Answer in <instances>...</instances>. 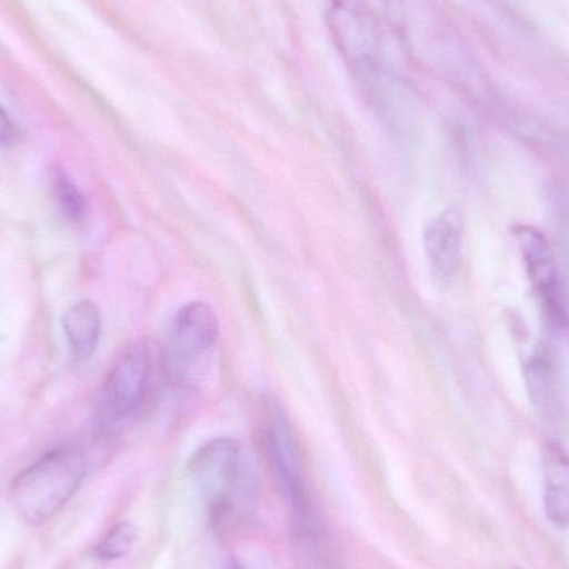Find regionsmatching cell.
<instances>
[{
	"instance_id": "cell-1",
	"label": "cell",
	"mask_w": 569,
	"mask_h": 569,
	"mask_svg": "<svg viewBox=\"0 0 569 569\" xmlns=\"http://www.w3.org/2000/svg\"><path fill=\"white\" fill-rule=\"evenodd\" d=\"M325 22L368 106L395 136L410 137L417 126L415 103L390 62L387 33L373 7L365 0H328Z\"/></svg>"
},
{
	"instance_id": "cell-2",
	"label": "cell",
	"mask_w": 569,
	"mask_h": 569,
	"mask_svg": "<svg viewBox=\"0 0 569 569\" xmlns=\"http://www.w3.org/2000/svg\"><path fill=\"white\" fill-rule=\"evenodd\" d=\"M82 448L62 445L37 458L10 483V505L29 527H42L56 518L76 497L86 480Z\"/></svg>"
},
{
	"instance_id": "cell-3",
	"label": "cell",
	"mask_w": 569,
	"mask_h": 569,
	"mask_svg": "<svg viewBox=\"0 0 569 569\" xmlns=\"http://www.w3.org/2000/svg\"><path fill=\"white\" fill-rule=\"evenodd\" d=\"M219 340V318L206 301L180 308L167 330L162 368L173 387H189L199 378L207 357Z\"/></svg>"
},
{
	"instance_id": "cell-4",
	"label": "cell",
	"mask_w": 569,
	"mask_h": 569,
	"mask_svg": "<svg viewBox=\"0 0 569 569\" xmlns=\"http://www.w3.org/2000/svg\"><path fill=\"white\" fill-rule=\"evenodd\" d=\"M152 358L146 343H136L119 358L100 387L96 401V427L110 437L137 413L149 387Z\"/></svg>"
},
{
	"instance_id": "cell-5",
	"label": "cell",
	"mask_w": 569,
	"mask_h": 569,
	"mask_svg": "<svg viewBox=\"0 0 569 569\" xmlns=\"http://www.w3.org/2000/svg\"><path fill=\"white\" fill-rule=\"evenodd\" d=\"M190 473L210 500V518L217 528L229 523L237 510L236 498L247 495L239 443L230 438H216L203 445L190 460Z\"/></svg>"
},
{
	"instance_id": "cell-6",
	"label": "cell",
	"mask_w": 569,
	"mask_h": 569,
	"mask_svg": "<svg viewBox=\"0 0 569 569\" xmlns=\"http://www.w3.org/2000/svg\"><path fill=\"white\" fill-rule=\"evenodd\" d=\"M518 250L528 283L537 297L541 310L550 320L561 323L567 318V290L561 277L560 262L553 247L543 232L531 226H520L513 230Z\"/></svg>"
},
{
	"instance_id": "cell-7",
	"label": "cell",
	"mask_w": 569,
	"mask_h": 569,
	"mask_svg": "<svg viewBox=\"0 0 569 569\" xmlns=\"http://www.w3.org/2000/svg\"><path fill=\"white\" fill-rule=\"evenodd\" d=\"M263 441H266L270 467L276 473L284 497L290 501V507L293 508L295 515L300 518L301 523H308L311 520L310 497L305 487L300 450H298L297 441H295L282 408L273 401L269 405V418H267V427L263 431Z\"/></svg>"
},
{
	"instance_id": "cell-8",
	"label": "cell",
	"mask_w": 569,
	"mask_h": 569,
	"mask_svg": "<svg viewBox=\"0 0 569 569\" xmlns=\"http://www.w3.org/2000/svg\"><path fill=\"white\" fill-rule=\"evenodd\" d=\"M523 370L535 413L548 431L563 433L568 421L567 390L557 355L547 345H538L525 360Z\"/></svg>"
},
{
	"instance_id": "cell-9",
	"label": "cell",
	"mask_w": 569,
	"mask_h": 569,
	"mask_svg": "<svg viewBox=\"0 0 569 569\" xmlns=\"http://www.w3.org/2000/svg\"><path fill=\"white\" fill-rule=\"evenodd\" d=\"M465 220L458 207L441 210L423 230V250L435 282L451 284L463 263Z\"/></svg>"
},
{
	"instance_id": "cell-10",
	"label": "cell",
	"mask_w": 569,
	"mask_h": 569,
	"mask_svg": "<svg viewBox=\"0 0 569 569\" xmlns=\"http://www.w3.org/2000/svg\"><path fill=\"white\" fill-rule=\"evenodd\" d=\"M545 511L558 530L569 528V457L560 445L543 448Z\"/></svg>"
},
{
	"instance_id": "cell-11",
	"label": "cell",
	"mask_w": 569,
	"mask_h": 569,
	"mask_svg": "<svg viewBox=\"0 0 569 569\" xmlns=\"http://www.w3.org/2000/svg\"><path fill=\"white\" fill-rule=\"evenodd\" d=\"M63 333L73 357L89 360L96 353L102 335V313L92 300H82L70 307L62 317Z\"/></svg>"
},
{
	"instance_id": "cell-12",
	"label": "cell",
	"mask_w": 569,
	"mask_h": 569,
	"mask_svg": "<svg viewBox=\"0 0 569 569\" xmlns=\"http://www.w3.org/2000/svg\"><path fill=\"white\" fill-rule=\"evenodd\" d=\"M53 196H56L57 207L67 222L73 223V226L86 222L87 216H89V203H87L86 196L62 170H57L53 176Z\"/></svg>"
},
{
	"instance_id": "cell-13",
	"label": "cell",
	"mask_w": 569,
	"mask_h": 569,
	"mask_svg": "<svg viewBox=\"0 0 569 569\" xmlns=\"http://www.w3.org/2000/svg\"><path fill=\"white\" fill-rule=\"evenodd\" d=\"M139 538V528L130 521L116 525L96 548V557L102 561H117L126 558L132 551Z\"/></svg>"
},
{
	"instance_id": "cell-14",
	"label": "cell",
	"mask_w": 569,
	"mask_h": 569,
	"mask_svg": "<svg viewBox=\"0 0 569 569\" xmlns=\"http://www.w3.org/2000/svg\"><path fill=\"white\" fill-rule=\"evenodd\" d=\"M557 226L560 229L561 246H563L565 260L569 270V196H563L557 203Z\"/></svg>"
},
{
	"instance_id": "cell-15",
	"label": "cell",
	"mask_w": 569,
	"mask_h": 569,
	"mask_svg": "<svg viewBox=\"0 0 569 569\" xmlns=\"http://www.w3.org/2000/svg\"><path fill=\"white\" fill-rule=\"evenodd\" d=\"M13 133H16V129H13L12 120L7 116L6 110L0 107V146L12 142Z\"/></svg>"
},
{
	"instance_id": "cell-16",
	"label": "cell",
	"mask_w": 569,
	"mask_h": 569,
	"mask_svg": "<svg viewBox=\"0 0 569 569\" xmlns=\"http://www.w3.org/2000/svg\"><path fill=\"white\" fill-rule=\"evenodd\" d=\"M230 569H240V568H239V567H232V568H230Z\"/></svg>"
}]
</instances>
